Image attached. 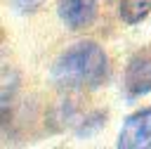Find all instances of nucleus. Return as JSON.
<instances>
[{
	"label": "nucleus",
	"instance_id": "f257e3e1",
	"mask_svg": "<svg viewBox=\"0 0 151 149\" xmlns=\"http://www.w3.org/2000/svg\"><path fill=\"white\" fill-rule=\"evenodd\" d=\"M106 78V54L92 43L83 40L71 45L52 66V83L59 88H94Z\"/></svg>",
	"mask_w": 151,
	"mask_h": 149
},
{
	"label": "nucleus",
	"instance_id": "f03ea898",
	"mask_svg": "<svg viewBox=\"0 0 151 149\" xmlns=\"http://www.w3.org/2000/svg\"><path fill=\"white\" fill-rule=\"evenodd\" d=\"M120 149H139V147H151V109H142L132 114L118 137Z\"/></svg>",
	"mask_w": 151,
	"mask_h": 149
},
{
	"label": "nucleus",
	"instance_id": "7ed1b4c3",
	"mask_svg": "<svg viewBox=\"0 0 151 149\" xmlns=\"http://www.w3.org/2000/svg\"><path fill=\"white\" fill-rule=\"evenodd\" d=\"M125 88H127V95L132 97L151 92V54L149 52H139L130 59L125 71Z\"/></svg>",
	"mask_w": 151,
	"mask_h": 149
},
{
	"label": "nucleus",
	"instance_id": "20e7f679",
	"mask_svg": "<svg viewBox=\"0 0 151 149\" xmlns=\"http://www.w3.org/2000/svg\"><path fill=\"white\" fill-rule=\"evenodd\" d=\"M57 9L68 28H85L97 14V0H59Z\"/></svg>",
	"mask_w": 151,
	"mask_h": 149
},
{
	"label": "nucleus",
	"instance_id": "39448f33",
	"mask_svg": "<svg viewBox=\"0 0 151 149\" xmlns=\"http://www.w3.org/2000/svg\"><path fill=\"white\" fill-rule=\"evenodd\" d=\"M151 12V0H123L120 2V17L125 24H137Z\"/></svg>",
	"mask_w": 151,
	"mask_h": 149
},
{
	"label": "nucleus",
	"instance_id": "423d86ee",
	"mask_svg": "<svg viewBox=\"0 0 151 149\" xmlns=\"http://www.w3.org/2000/svg\"><path fill=\"white\" fill-rule=\"evenodd\" d=\"M14 2V7L17 9H21V12H31V9H35L38 7V2L40 0H12Z\"/></svg>",
	"mask_w": 151,
	"mask_h": 149
}]
</instances>
